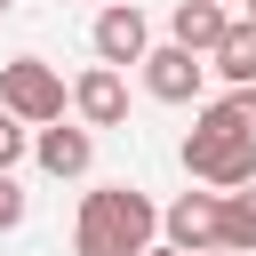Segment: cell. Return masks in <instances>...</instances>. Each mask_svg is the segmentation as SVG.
<instances>
[{
    "label": "cell",
    "mask_w": 256,
    "mask_h": 256,
    "mask_svg": "<svg viewBox=\"0 0 256 256\" xmlns=\"http://www.w3.org/2000/svg\"><path fill=\"white\" fill-rule=\"evenodd\" d=\"M160 232V208L136 192V184H96L80 200V224H72V248L80 256H144Z\"/></svg>",
    "instance_id": "obj_1"
},
{
    "label": "cell",
    "mask_w": 256,
    "mask_h": 256,
    "mask_svg": "<svg viewBox=\"0 0 256 256\" xmlns=\"http://www.w3.org/2000/svg\"><path fill=\"white\" fill-rule=\"evenodd\" d=\"M184 176L192 184H216V192H232V184H256V136H232V128H192L184 136Z\"/></svg>",
    "instance_id": "obj_2"
},
{
    "label": "cell",
    "mask_w": 256,
    "mask_h": 256,
    "mask_svg": "<svg viewBox=\"0 0 256 256\" xmlns=\"http://www.w3.org/2000/svg\"><path fill=\"white\" fill-rule=\"evenodd\" d=\"M0 104H8L24 128H48V120H64V80H56V64H40V56H16V64H0Z\"/></svg>",
    "instance_id": "obj_3"
},
{
    "label": "cell",
    "mask_w": 256,
    "mask_h": 256,
    "mask_svg": "<svg viewBox=\"0 0 256 256\" xmlns=\"http://www.w3.org/2000/svg\"><path fill=\"white\" fill-rule=\"evenodd\" d=\"M160 232H168L184 256L224 248V192H216V184H208V192H176V200L160 208Z\"/></svg>",
    "instance_id": "obj_4"
},
{
    "label": "cell",
    "mask_w": 256,
    "mask_h": 256,
    "mask_svg": "<svg viewBox=\"0 0 256 256\" xmlns=\"http://www.w3.org/2000/svg\"><path fill=\"white\" fill-rule=\"evenodd\" d=\"M96 56H104V64H144V56H152V24H144L136 0H112V8L96 16Z\"/></svg>",
    "instance_id": "obj_5"
},
{
    "label": "cell",
    "mask_w": 256,
    "mask_h": 256,
    "mask_svg": "<svg viewBox=\"0 0 256 256\" xmlns=\"http://www.w3.org/2000/svg\"><path fill=\"white\" fill-rule=\"evenodd\" d=\"M200 80H208V64H200L184 40H168V48H152V56H144V88H152L160 104H192V96H200Z\"/></svg>",
    "instance_id": "obj_6"
},
{
    "label": "cell",
    "mask_w": 256,
    "mask_h": 256,
    "mask_svg": "<svg viewBox=\"0 0 256 256\" xmlns=\"http://www.w3.org/2000/svg\"><path fill=\"white\" fill-rule=\"evenodd\" d=\"M72 112H80L88 128H120V120H128V80H120V64H88V72L72 80Z\"/></svg>",
    "instance_id": "obj_7"
},
{
    "label": "cell",
    "mask_w": 256,
    "mask_h": 256,
    "mask_svg": "<svg viewBox=\"0 0 256 256\" xmlns=\"http://www.w3.org/2000/svg\"><path fill=\"white\" fill-rule=\"evenodd\" d=\"M32 160H40L48 176H88V160H96V136H88V128H64V120H48V128L32 136Z\"/></svg>",
    "instance_id": "obj_8"
},
{
    "label": "cell",
    "mask_w": 256,
    "mask_h": 256,
    "mask_svg": "<svg viewBox=\"0 0 256 256\" xmlns=\"http://www.w3.org/2000/svg\"><path fill=\"white\" fill-rule=\"evenodd\" d=\"M224 32H232V8L224 0H176V16H168V40H184L192 56H216Z\"/></svg>",
    "instance_id": "obj_9"
},
{
    "label": "cell",
    "mask_w": 256,
    "mask_h": 256,
    "mask_svg": "<svg viewBox=\"0 0 256 256\" xmlns=\"http://www.w3.org/2000/svg\"><path fill=\"white\" fill-rule=\"evenodd\" d=\"M216 72L232 88H256V16H232V32L216 40Z\"/></svg>",
    "instance_id": "obj_10"
},
{
    "label": "cell",
    "mask_w": 256,
    "mask_h": 256,
    "mask_svg": "<svg viewBox=\"0 0 256 256\" xmlns=\"http://www.w3.org/2000/svg\"><path fill=\"white\" fill-rule=\"evenodd\" d=\"M224 248L256 256V184H232L224 192Z\"/></svg>",
    "instance_id": "obj_11"
},
{
    "label": "cell",
    "mask_w": 256,
    "mask_h": 256,
    "mask_svg": "<svg viewBox=\"0 0 256 256\" xmlns=\"http://www.w3.org/2000/svg\"><path fill=\"white\" fill-rule=\"evenodd\" d=\"M200 120H208V128H232V136H256V88H232V96H216Z\"/></svg>",
    "instance_id": "obj_12"
},
{
    "label": "cell",
    "mask_w": 256,
    "mask_h": 256,
    "mask_svg": "<svg viewBox=\"0 0 256 256\" xmlns=\"http://www.w3.org/2000/svg\"><path fill=\"white\" fill-rule=\"evenodd\" d=\"M24 224V184H16V168H0V232H16Z\"/></svg>",
    "instance_id": "obj_13"
},
{
    "label": "cell",
    "mask_w": 256,
    "mask_h": 256,
    "mask_svg": "<svg viewBox=\"0 0 256 256\" xmlns=\"http://www.w3.org/2000/svg\"><path fill=\"white\" fill-rule=\"evenodd\" d=\"M16 160H24V120L0 104V168H16Z\"/></svg>",
    "instance_id": "obj_14"
},
{
    "label": "cell",
    "mask_w": 256,
    "mask_h": 256,
    "mask_svg": "<svg viewBox=\"0 0 256 256\" xmlns=\"http://www.w3.org/2000/svg\"><path fill=\"white\" fill-rule=\"evenodd\" d=\"M144 256H184V248H176V240H152V248H144Z\"/></svg>",
    "instance_id": "obj_15"
},
{
    "label": "cell",
    "mask_w": 256,
    "mask_h": 256,
    "mask_svg": "<svg viewBox=\"0 0 256 256\" xmlns=\"http://www.w3.org/2000/svg\"><path fill=\"white\" fill-rule=\"evenodd\" d=\"M200 256H240V248H200Z\"/></svg>",
    "instance_id": "obj_16"
},
{
    "label": "cell",
    "mask_w": 256,
    "mask_h": 256,
    "mask_svg": "<svg viewBox=\"0 0 256 256\" xmlns=\"http://www.w3.org/2000/svg\"><path fill=\"white\" fill-rule=\"evenodd\" d=\"M240 8H248V16H256V0H240Z\"/></svg>",
    "instance_id": "obj_17"
},
{
    "label": "cell",
    "mask_w": 256,
    "mask_h": 256,
    "mask_svg": "<svg viewBox=\"0 0 256 256\" xmlns=\"http://www.w3.org/2000/svg\"><path fill=\"white\" fill-rule=\"evenodd\" d=\"M0 16H8V0H0Z\"/></svg>",
    "instance_id": "obj_18"
}]
</instances>
